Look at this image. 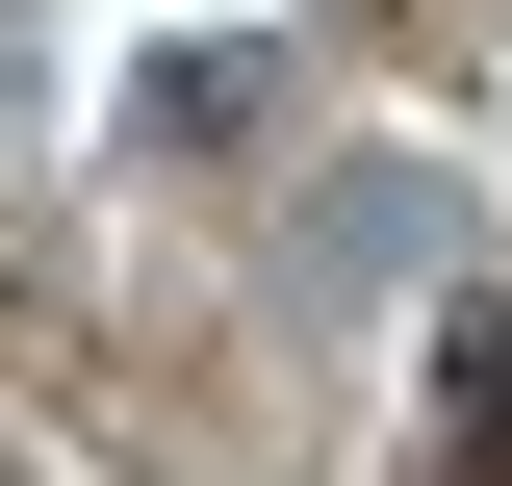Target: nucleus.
Masks as SVG:
<instances>
[{"mask_svg":"<svg viewBox=\"0 0 512 486\" xmlns=\"http://www.w3.org/2000/svg\"><path fill=\"white\" fill-rule=\"evenodd\" d=\"M436 461H461V486H512V307L436 359Z\"/></svg>","mask_w":512,"mask_h":486,"instance_id":"nucleus-1","label":"nucleus"}]
</instances>
